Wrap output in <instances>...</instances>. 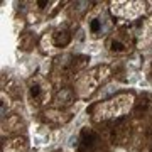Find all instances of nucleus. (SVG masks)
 <instances>
[{"label": "nucleus", "instance_id": "nucleus-2", "mask_svg": "<svg viewBox=\"0 0 152 152\" xmlns=\"http://www.w3.org/2000/svg\"><path fill=\"white\" fill-rule=\"evenodd\" d=\"M69 39H71V36L66 32V31H63V32H58V34H56L54 42L58 44V46H66V44L69 42Z\"/></svg>", "mask_w": 152, "mask_h": 152}, {"label": "nucleus", "instance_id": "nucleus-1", "mask_svg": "<svg viewBox=\"0 0 152 152\" xmlns=\"http://www.w3.org/2000/svg\"><path fill=\"white\" fill-rule=\"evenodd\" d=\"M96 140L98 139L93 132H86V130L83 132V147H85V149H91Z\"/></svg>", "mask_w": 152, "mask_h": 152}]
</instances>
